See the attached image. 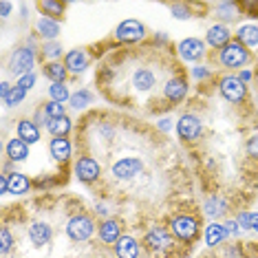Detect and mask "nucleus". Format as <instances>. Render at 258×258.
<instances>
[{
  "label": "nucleus",
  "mask_w": 258,
  "mask_h": 258,
  "mask_svg": "<svg viewBox=\"0 0 258 258\" xmlns=\"http://www.w3.org/2000/svg\"><path fill=\"white\" fill-rule=\"evenodd\" d=\"M249 219H251V212H238L236 221H238L240 230H249Z\"/></svg>",
  "instance_id": "nucleus-41"
},
{
  "label": "nucleus",
  "mask_w": 258,
  "mask_h": 258,
  "mask_svg": "<svg viewBox=\"0 0 258 258\" xmlns=\"http://www.w3.org/2000/svg\"><path fill=\"white\" fill-rule=\"evenodd\" d=\"M89 62H91V57L84 49H73L67 53V57H64V67H67L69 73H73V75L84 73L86 69H89Z\"/></svg>",
  "instance_id": "nucleus-15"
},
{
  "label": "nucleus",
  "mask_w": 258,
  "mask_h": 258,
  "mask_svg": "<svg viewBox=\"0 0 258 258\" xmlns=\"http://www.w3.org/2000/svg\"><path fill=\"white\" fill-rule=\"evenodd\" d=\"M106 163V174L108 181L115 183L121 190V185L135 183L139 181V177H146V157H142L139 152H119L115 157H102L99 166Z\"/></svg>",
  "instance_id": "nucleus-2"
},
{
  "label": "nucleus",
  "mask_w": 258,
  "mask_h": 258,
  "mask_svg": "<svg viewBox=\"0 0 258 258\" xmlns=\"http://www.w3.org/2000/svg\"><path fill=\"white\" fill-rule=\"evenodd\" d=\"M49 150H51V157H55V161H67V159H71L73 144L67 137H55V139H51Z\"/></svg>",
  "instance_id": "nucleus-21"
},
{
  "label": "nucleus",
  "mask_w": 258,
  "mask_h": 258,
  "mask_svg": "<svg viewBox=\"0 0 258 258\" xmlns=\"http://www.w3.org/2000/svg\"><path fill=\"white\" fill-rule=\"evenodd\" d=\"M230 38H232V31L227 25H212L208 29V44L210 46H219V49H223L225 44H230Z\"/></svg>",
  "instance_id": "nucleus-18"
},
{
  "label": "nucleus",
  "mask_w": 258,
  "mask_h": 258,
  "mask_svg": "<svg viewBox=\"0 0 258 258\" xmlns=\"http://www.w3.org/2000/svg\"><path fill=\"white\" fill-rule=\"evenodd\" d=\"M225 232H227V236H236V234L240 232L238 221H227L225 223Z\"/></svg>",
  "instance_id": "nucleus-42"
},
{
  "label": "nucleus",
  "mask_w": 258,
  "mask_h": 258,
  "mask_svg": "<svg viewBox=\"0 0 258 258\" xmlns=\"http://www.w3.org/2000/svg\"><path fill=\"white\" fill-rule=\"evenodd\" d=\"M142 247H139L137 238L135 236H121L115 243V256L117 258H139Z\"/></svg>",
  "instance_id": "nucleus-17"
},
{
  "label": "nucleus",
  "mask_w": 258,
  "mask_h": 258,
  "mask_svg": "<svg viewBox=\"0 0 258 258\" xmlns=\"http://www.w3.org/2000/svg\"><path fill=\"white\" fill-rule=\"evenodd\" d=\"M42 55L46 57V60L55 62L57 57L62 55V46L57 44V42H44V46H42Z\"/></svg>",
  "instance_id": "nucleus-33"
},
{
  "label": "nucleus",
  "mask_w": 258,
  "mask_h": 258,
  "mask_svg": "<svg viewBox=\"0 0 258 258\" xmlns=\"http://www.w3.org/2000/svg\"><path fill=\"white\" fill-rule=\"evenodd\" d=\"M249 230L258 232V212H251V219H249Z\"/></svg>",
  "instance_id": "nucleus-46"
},
{
  "label": "nucleus",
  "mask_w": 258,
  "mask_h": 258,
  "mask_svg": "<svg viewBox=\"0 0 258 258\" xmlns=\"http://www.w3.org/2000/svg\"><path fill=\"white\" fill-rule=\"evenodd\" d=\"M177 53L185 62H199L205 57V42L199 38H185L177 44Z\"/></svg>",
  "instance_id": "nucleus-13"
},
{
  "label": "nucleus",
  "mask_w": 258,
  "mask_h": 258,
  "mask_svg": "<svg viewBox=\"0 0 258 258\" xmlns=\"http://www.w3.org/2000/svg\"><path fill=\"white\" fill-rule=\"evenodd\" d=\"M157 128L163 131V133H168L170 128H172V119H159V121H157Z\"/></svg>",
  "instance_id": "nucleus-44"
},
{
  "label": "nucleus",
  "mask_w": 258,
  "mask_h": 258,
  "mask_svg": "<svg viewBox=\"0 0 258 258\" xmlns=\"http://www.w3.org/2000/svg\"><path fill=\"white\" fill-rule=\"evenodd\" d=\"M9 93H11L9 82H3V84H0V95H3V99H7V97H9Z\"/></svg>",
  "instance_id": "nucleus-45"
},
{
  "label": "nucleus",
  "mask_w": 258,
  "mask_h": 258,
  "mask_svg": "<svg viewBox=\"0 0 258 258\" xmlns=\"http://www.w3.org/2000/svg\"><path fill=\"white\" fill-rule=\"evenodd\" d=\"M49 97L51 102H67V99H71V93H69V86L67 84H51L49 86Z\"/></svg>",
  "instance_id": "nucleus-30"
},
{
  "label": "nucleus",
  "mask_w": 258,
  "mask_h": 258,
  "mask_svg": "<svg viewBox=\"0 0 258 258\" xmlns=\"http://www.w3.org/2000/svg\"><path fill=\"white\" fill-rule=\"evenodd\" d=\"M27 234H29V240H31L36 247H44V245L53 238V227L44 221H33L31 225H29Z\"/></svg>",
  "instance_id": "nucleus-14"
},
{
  "label": "nucleus",
  "mask_w": 258,
  "mask_h": 258,
  "mask_svg": "<svg viewBox=\"0 0 258 258\" xmlns=\"http://www.w3.org/2000/svg\"><path fill=\"white\" fill-rule=\"evenodd\" d=\"M71 108H84V106H89V104L93 102V93L91 91H86V89H82V91H78V93H73L71 95Z\"/></svg>",
  "instance_id": "nucleus-31"
},
{
  "label": "nucleus",
  "mask_w": 258,
  "mask_h": 258,
  "mask_svg": "<svg viewBox=\"0 0 258 258\" xmlns=\"http://www.w3.org/2000/svg\"><path fill=\"white\" fill-rule=\"evenodd\" d=\"M214 18L219 20H236L238 18V11H236V3H232V0H223V3H216L214 5Z\"/></svg>",
  "instance_id": "nucleus-28"
},
{
  "label": "nucleus",
  "mask_w": 258,
  "mask_h": 258,
  "mask_svg": "<svg viewBox=\"0 0 258 258\" xmlns=\"http://www.w3.org/2000/svg\"><path fill=\"white\" fill-rule=\"evenodd\" d=\"M170 234L181 243H192L199 236V219L192 214H177L170 219Z\"/></svg>",
  "instance_id": "nucleus-3"
},
{
  "label": "nucleus",
  "mask_w": 258,
  "mask_h": 258,
  "mask_svg": "<svg viewBox=\"0 0 258 258\" xmlns=\"http://www.w3.org/2000/svg\"><path fill=\"white\" fill-rule=\"evenodd\" d=\"M95 212H97L99 216H108V214H110V210H108V205H106V203L99 201V203H95Z\"/></svg>",
  "instance_id": "nucleus-43"
},
{
  "label": "nucleus",
  "mask_w": 258,
  "mask_h": 258,
  "mask_svg": "<svg viewBox=\"0 0 258 258\" xmlns=\"http://www.w3.org/2000/svg\"><path fill=\"white\" fill-rule=\"evenodd\" d=\"M170 11H172V16H174V18H179V20H187L192 16V11H190L187 5H172Z\"/></svg>",
  "instance_id": "nucleus-37"
},
{
  "label": "nucleus",
  "mask_w": 258,
  "mask_h": 258,
  "mask_svg": "<svg viewBox=\"0 0 258 258\" xmlns=\"http://www.w3.org/2000/svg\"><path fill=\"white\" fill-rule=\"evenodd\" d=\"M135 60H137V55L135 53L121 55V62L131 69V73H128V82H126L124 91L113 99V102H117V104H137L139 97L150 95L157 86H161V91H163L166 82L170 80V78L163 80V73H168V75L179 73L177 64H172V67H168V69H157L155 62H152L150 57H146V55H139V64Z\"/></svg>",
  "instance_id": "nucleus-1"
},
{
  "label": "nucleus",
  "mask_w": 258,
  "mask_h": 258,
  "mask_svg": "<svg viewBox=\"0 0 258 258\" xmlns=\"http://www.w3.org/2000/svg\"><path fill=\"white\" fill-rule=\"evenodd\" d=\"M249 49L247 46H243L240 42H230L225 44L223 49L219 51V55H216V60H219L221 67L225 69H240L245 67V64L249 62Z\"/></svg>",
  "instance_id": "nucleus-5"
},
{
  "label": "nucleus",
  "mask_w": 258,
  "mask_h": 258,
  "mask_svg": "<svg viewBox=\"0 0 258 258\" xmlns=\"http://www.w3.org/2000/svg\"><path fill=\"white\" fill-rule=\"evenodd\" d=\"M192 78L195 80H203V78H212V71L208 67H195L192 69Z\"/></svg>",
  "instance_id": "nucleus-40"
},
{
  "label": "nucleus",
  "mask_w": 258,
  "mask_h": 258,
  "mask_svg": "<svg viewBox=\"0 0 258 258\" xmlns=\"http://www.w3.org/2000/svg\"><path fill=\"white\" fill-rule=\"evenodd\" d=\"M97 234H99V240H102L104 245H113L121 238V223L115 221V219L102 221V225L97 227Z\"/></svg>",
  "instance_id": "nucleus-16"
},
{
  "label": "nucleus",
  "mask_w": 258,
  "mask_h": 258,
  "mask_svg": "<svg viewBox=\"0 0 258 258\" xmlns=\"http://www.w3.org/2000/svg\"><path fill=\"white\" fill-rule=\"evenodd\" d=\"M44 75L51 80V84H64V80H67V75H69V69L60 62H46Z\"/></svg>",
  "instance_id": "nucleus-29"
},
{
  "label": "nucleus",
  "mask_w": 258,
  "mask_h": 258,
  "mask_svg": "<svg viewBox=\"0 0 258 258\" xmlns=\"http://www.w3.org/2000/svg\"><path fill=\"white\" fill-rule=\"evenodd\" d=\"M7 157L11 161H25L29 157V144H25L20 137L9 139L7 144Z\"/></svg>",
  "instance_id": "nucleus-27"
},
{
  "label": "nucleus",
  "mask_w": 258,
  "mask_h": 258,
  "mask_svg": "<svg viewBox=\"0 0 258 258\" xmlns=\"http://www.w3.org/2000/svg\"><path fill=\"white\" fill-rule=\"evenodd\" d=\"M44 113L49 115V119H55V117L67 115V113H64V106H62V104H57V102H49V104H44Z\"/></svg>",
  "instance_id": "nucleus-35"
},
{
  "label": "nucleus",
  "mask_w": 258,
  "mask_h": 258,
  "mask_svg": "<svg viewBox=\"0 0 258 258\" xmlns=\"http://www.w3.org/2000/svg\"><path fill=\"white\" fill-rule=\"evenodd\" d=\"M115 38L119 40V42H124V44H135V42H139V40L146 38V27L139 20H133V18L124 20V22L117 25Z\"/></svg>",
  "instance_id": "nucleus-11"
},
{
  "label": "nucleus",
  "mask_w": 258,
  "mask_h": 258,
  "mask_svg": "<svg viewBox=\"0 0 258 258\" xmlns=\"http://www.w3.org/2000/svg\"><path fill=\"white\" fill-rule=\"evenodd\" d=\"M40 9L49 11V14H57L60 16L64 11V3H55V0H44V3H40Z\"/></svg>",
  "instance_id": "nucleus-38"
},
{
  "label": "nucleus",
  "mask_w": 258,
  "mask_h": 258,
  "mask_svg": "<svg viewBox=\"0 0 258 258\" xmlns=\"http://www.w3.org/2000/svg\"><path fill=\"white\" fill-rule=\"evenodd\" d=\"M177 135H179L181 142H187V144L197 142V139L203 135V124H201V119H199L197 115H192V113L181 115L179 121H177Z\"/></svg>",
  "instance_id": "nucleus-10"
},
{
  "label": "nucleus",
  "mask_w": 258,
  "mask_h": 258,
  "mask_svg": "<svg viewBox=\"0 0 258 258\" xmlns=\"http://www.w3.org/2000/svg\"><path fill=\"white\" fill-rule=\"evenodd\" d=\"M227 199L225 197H221V195H212L205 201V205H203V212L210 216V219H219V216H223L227 212Z\"/></svg>",
  "instance_id": "nucleus-22"
},
{
  "label": "nucleus",
  "mask_w": 258,
  "mask_h": 258,
  "mask_svg": "<svg viewBox=\"0 0 258 258\" xmlns=\"http://www.w3.org/2000/svg\"><path fill=\"white\" fill-rule=\"evenodd\" d=\"M0 9H3V18H7L11 11V3H0Z\"/></svg>",
  "instance_id": "nucleus-47"
},
{
  "label": "nucleus",
  "mask_w": 258,
  "mask_h": 258,
  "mask_svg": "<svg viewBox=\"0 0 258 258\" xmlns=\"http://www.w3.org/2000/svg\"><path fill=\"white\" fill-rule=\"evenodd\" d=\"M16 133L25 144H38L40 142V126L31 119H20L16 126Z\"/></svg>",
  "instance_id": "nucleus-20"
},
{
  "label": "nucleus",
  "mask_w": 258,
  "mask_h": 258,
  "mask_svg": "<svg viewBox=\"0 0 258 258\" xmlns=\"http://www.w3.org/2000/svg\"><path fill=\"white\" fill-rule=\"evenodd\" d=\"M46 128H49V133L53 135V137H67V135L71 133V128H73V119L69 115L55 117V119H49Z\"/></svg>",
  "instance_id": "nucleus-25"
},
{
  "label": "nucleus",
  "mask_w": 258,
  "mask_h": 258,
  "mask_svg": "<svg viewBox=\"0 0 258 258\" xmlns=\"http://www.w3.org/2000/svg\"><path fill=\"white\" fill-rule=\"evenodd\" d=\"M238 80H240V82H243V84H245V82H249V80H251V71H240V75H238Z\"/></svg>",
  "instance_id": "nucleus-48"
},
{
  "label": "nucleus",
  "mask_w": 258,
  "mask_h": 258,
  "mask_svg": "<svg viewBox=\"0 0 258 258\" xmlns=\"http://www.w3.org/2000/svg\"><path fill=\"white\" fill-rule=\"evenodd\" d=\"M187 95V82L185 78L181 73L177 75H172L168 82H166V86H163V99L170 104V106H177L179 102H183Z\"/></svg>",
  "instance_id": "nucleus-12"
},
{
  "label": "nucleus",
  "mask_w": 258,
  "mask_h": 258,
  "mask_svg": "<svg viewBox=\"0 0 258 258\" xmlns=\"http://www.w3.org/2000/svg\"><path fill=\"white\" fill-rule=\"evenodd\" d=\"M36 31L46 42H51V40H55L60 36V22L53 20L51 16H42V18H38V22H36Z\"/></svg>",
  "instance_id": "nucleus-19"
},
{
  "label": "nucleus",
  "mask_w": 258,
  "mask_h": 258,
  "mask_svg": "<svg viewBox=\"0 0 258 258\" xmlns=\"http://www.w3.org/2000/svg\"><path fill=\"white\" fill-rule=\"evenodd\" d=\"M33 64H36V49H31V46H20V49H16L14 53H11L7 69L11 75L22 78V75H27V73H33L31 71Z\"/></svg>",
  "instance_id": "nucleus-7"
},
{
  "label": "nucleus",
  "mask_w": 258,
  "mask_h": 258,
  "mask_svg": "<svg viewBox=\"0 0 258 258\" xmlns=\"http://www.w3.org/2000/svg\"><path fill=\"white\" fill-rule=\"evenodd\" d=\"M144 245H146V249L148 251L161 256V254H166V251H170L174 247V236L170 234V230H166V227L152 225L150 230L146 232V236H144Z\"/></svg>",
  "instance_id": "nucleus-4"
},
{
  "label": "nucleus",
  "mask_w": 258,
  "mask_h": 258,
  "mask_svg": "<svg viewBox=\"0 0 258 258\" xmlns=\"http://www.w3.org/2000/svg\"><path fill=\"white\" fill-rule=\"evenodd\" d=\"M9 177V195H27L31 190V179L22 172H11Z\"/></svg>",
  "instance_id": "nucleus-23"
},
{
  "label": "nucleus",
  "mask_w": 258,
  "mask_h": 258,
  "mask_svg": "<svg viewBox=\"0 0 258 258\" xmlns=\"http://www.w3.org/2000/svg\"><path fill=\"white\" fill-rule=\"evenodd\" d=\"M16 86H20L22 91H29L31 86H36V73H27V75H22V78H18Z\"/></svg>",
  "instance_id": "nucleus-39"
},
{
  "label": "nucleus",
  "mask_w": 258,
  "mask_h": 258,
  "mask_svg": "<svg viewBox=\"0 0 258 258\" xmlns=\"http://www.w3.org/2000/svg\"><path fill=\"white\" fill-rule=\"evenodd\" d=\"M236 42L243 46H258V25H240L236 31Z\"/></svg>",
  "instance_id": "nucleus-26"
},
{
  "label": "nucleus",
  "mask_w": 258,
  "mask_h": 258,
  "mask_svg": "<svg viewBox=\"0 0 258 258\" xmlns=\"http://www.w3.org/2000/svg\"><path fill=\"white\" fill-rule=\"evenodd\" d=\"M219 91H221V97L225 99L227 104H234V106H240V104L245 102V97H247V86H245L238 78H234V75L221 78Z\"/></svg>",
  "instance_id": "nucleus-8"
},
{
  "label": "nucleus",
  "mask_w": 258,
  "mask_h": 258,
  "mask_svg": "<svg viewBox=\"0 0 258 258\" xmlns=\"http://www.w3.org/2000/svg\"><path fill=\"white\" fill-rule=\"evenodd\" d=\"M225 236H227L225 225H221V223H210L205 227V245L208 247H219L223 240H225Z\"/></svg>",
  "instance_id": "nucleus-24"
},
{
  "label": "nucleus",
  "mask_w": 258,
  "mask_h": 258,
  "mask_svg": "<svg viewBox=\"0 0 258 258\" xmlns=\"http://www.w3.org/2000/svg\"><path fill=\"white\" fill-rule=\"evenodd\" d=\"M11 245H14V236H11L9 227H3V230H0V251H3V256L9 254Z\"/></svg>",
  "instance_id": "nucleus-34"
},
{
  "label": "nucleus",
  "mask_w": 258,
  "mask_h": 258,
  "mask_svg": "<svg viewBox=\"0 0 258 258\" xmlns=\"http://www.w3.org/2000/svg\"><path fill=\"white\" fill-rule=\"evenodd\" d=\"M25 95H27V91H22L20 86H11V93H9V97L5 99V104H7V106H20L22 104V99H25Z\"/></svg>",
  "instance_id": "nucleus-32"
},
{
  "label": "nucleus",
  "mask_w": 258,
  "mask_h": 258,
  "mask_svg": "<svg viewBox=\"0 0 258 258\" xmlns=\"http://www.w3.org/2000/svg\"><path fill=\"white\" fill-rule=\"evenodd\" d=\"M245 152H247L249 159L258 161V135H251L247 139V144H245Z\"/></svg>",
  "instance_id": "nucleus-36"
},
{
  "label": "nucleus",
  "mask_w": 258,
  "mask_h": 258,
  "mask_svg": "<svg viewBox=\"0 0 258 258\" xmlns=\"http://www.w3.org/2000/svg\"><path fill=\"white\" fill-rule=\"evenodd\" d=\"M64 232H67V236L75 240V243H82V240H89L93 234H95V223L89 214H75L69 219L67 227H64Z\"/></svg>",
  "instance_id": "nucleus-6"
},
{
  "label": "nucleus",
  "mask_w": 258,
  "mask_h": 258,
  "mask_svg": "<svg viewBox=\"0 0 258 258\" xmlns=\"http://www.w3.org/2000/svg\"><path fill=\"white\" fill-rule=\"evenodd\" d=\"M75 174L82 183H95V181L102 179V166L95 157L91 155H82L78 161H75Z\"/></svg>",
  "instance_id": "nucleus-9"
}]
</instances>
